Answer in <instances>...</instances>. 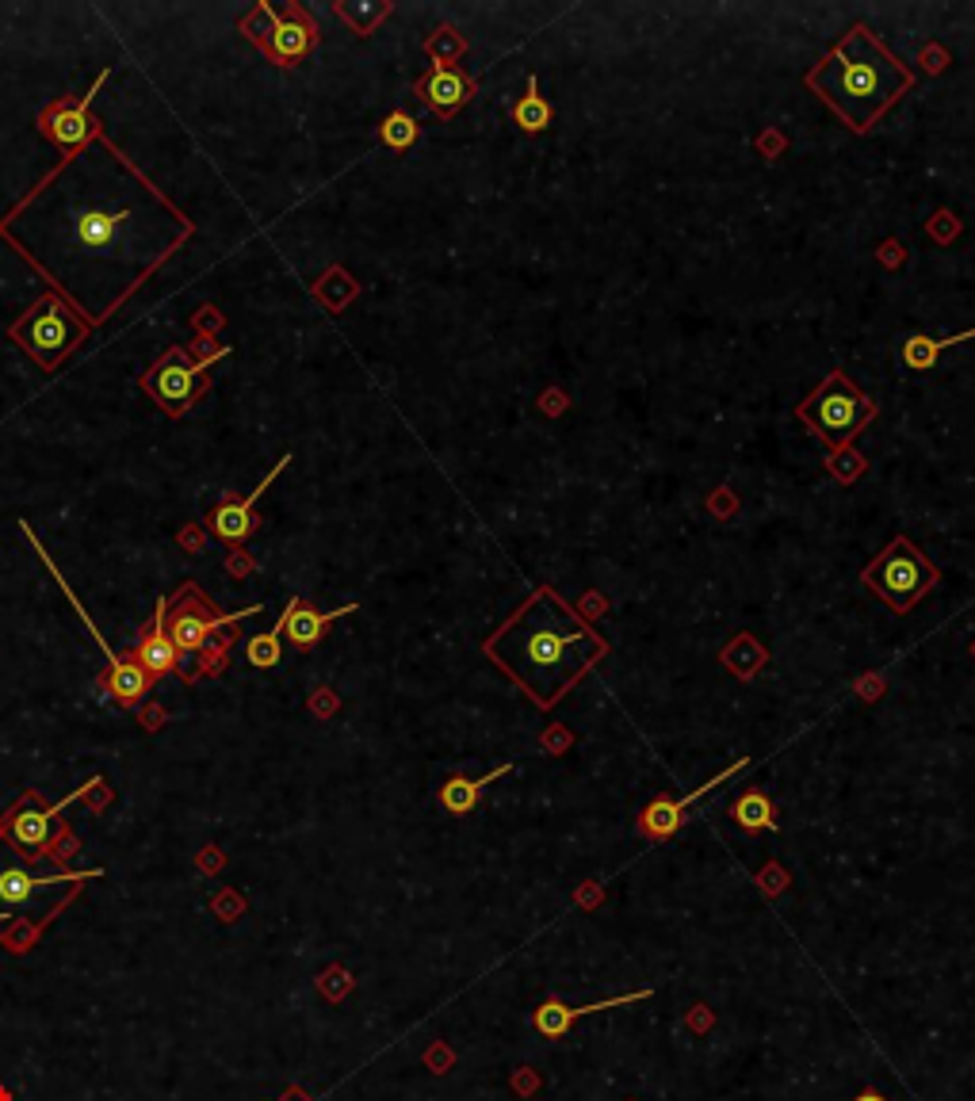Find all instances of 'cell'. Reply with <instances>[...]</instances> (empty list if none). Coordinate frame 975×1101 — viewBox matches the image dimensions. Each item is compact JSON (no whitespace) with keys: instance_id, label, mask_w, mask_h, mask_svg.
Masks as SVG:
<instances>
[{"instance_id":"40","label":"cell","mask_w":975,"mask_h":1101,"mask_svg":"<svg viewBox=\"0 0 975 1101\" xmlns=\"http://www.w3.org/2000/svg\"><path fill=\"white\" fill-rule=\"evenodd\" d=\"M628 1101H635V1098H628Z\"/></svg>"},{"instance_id":"26","label":"cell","mask_w":975,"mask_h":1101,"mask_svg":"<svg viewBox=\"0 0 975 1101\" xmlns=\"http://www.w3.org/2000/svg\"><path fill=\"white\" fill-rule=\"evenodd\" d=\"M333 12H337L360 39H368L371 31L390 16V4H337Z\"/></svg>"},{"instance_id":"14","label":"cell","mask_w":975,"mask_h":1101,"mask_svg":"<svg viewBox=\"0 0 975 1101\" xmlns=\"http://www.w3.org/2000/svg\"><path fill=\"white\" fill-rule=\"evenodd\" d=\"M291 463V455H283L280 463L268 471V475L260 478V486L253 490L249 497H222V505L218 509H211V517H207V524H211V532H215L222 543H245L253 532H257V501L264 497V490L276 482V478L283 475V467Z\"/></svg>"},{"instance_id":"27","label":"cell","mask_w":975,"mask_h":1101,"mask_svg":"<svg viewBox=\"0 0 975 1101\" xmlns=\"http://www.w3.org/2000/svg\"><path fill=\"white\" fill-rule=\"evenodd\" d=\"M425 50L433 54V65H452L467 50V43L459 39V31H455L452 23H444V27H436V35L425 43Z\"/></svg>"},{"instance_id":"10","label":"cell","mask_w":975,"mask_h":1101,"mask_svg":"<svg viewBox=\"0 0 975 1101\" xmlns=\"http://www.w3.org/2000/svg\"><path fill=\"white\" fill-rule=\"evenodd\" d=\"M92 784H96V780H92ZM92 784H85V788H81V792H73V796H65L62 803H54V807H43V803H39V792H27V796H23L20 803L4 815V822H0V838H8L12 849L23 853V857L43 861L46 845H50V834H54V819L62 815L73 799L88 796V792H92Z\"/></svg>"},{"instance_id":"18","label":"cell","mask_w":975,"mask_h":1101,"mask_svg":"<svg viewBox=\"0 0 975 1101\" xmlns=\"http://www.w3.org/2000/svg\"><path fill=\"white\" fill-rule=\"evenodd\" d=\"M348 612H356V605H341L337 612H318L303 597H291V605H287V612L280 616L276 627H280V635L287 643H295L306 654V650H314L322 643L325 627L333 624V620H341V616H348Z\"/></svg>"},{"instance_id":"36","label":"cell","mask_w":975,"mask_h":1101,"mask_svg":"<svg viewBox=\"0 0 975 1101\" xmlns=\"http://www.w3.org/2000/svg\"><path fill=\"white\" fill-rule=\"evenodd\" d=\"M333 708H337V700H333L329 692H318V696H314V712L318 715H329Z\"/></svg>"},{"instance_id":"29","label":"cell","mask_w":975,"mask_h":1101,"mask_svg":"<svg viewBox=\"0 0 975 1101\" xmlns=\"http://www.w3.org/2000/svg\"><path fill=\"white\" fill-rule=\"evenodd\" d=\"M352 987H356V983H352V975H348L341 964H333V968H325V972L318 975V991H322L329 1002H341Z\"/></svg>"},{"instance_id":"6","label":"cell","mask_w":975,"mask_h":1101,"mask_svg":"<svg viewBox=\"0 0 975 1101\" xmlns=\"http://www.w3.org/2000/svg\"><path fill=\"white\" fill-rule=\"evenodd\" d=\"M861 582H865L891 612L907 616L910 608L918 605L933 585L941 582V570H937L907 536H895V540L861 570Z\"/></svg>"},{"instance_id":"28","label":"cell","mask_w":975,"mask_h":1101,"mask_svg":"<svg viewBox=\"0 0 975 1101\" xmlns=\"http://www.w3.org/2000/svg\"><path fill=\"white\" fill-rule=\"evenodd\" d=\"M276 20H280V12L272 8V4H257L245 20H241V35H249L257 46L268 43V35H272V27H276Z\"/></svg>"},{"instance_id":"5","label":"cell","mask_w":975,"mask_h":1101,"mask_svg":"<svg viewBox=\"0 0 975 1101\" xmlns=\"http://www.w3.org/2000/svg\"><path fill=\"white\" fill-rule=\"evenodd\" d=\"M876 413L880 406L845 371H830L796 406V417L807 425V432L823 440L830 452H849V444L876 421Z\"/></svg>"},{"instance_id":"31","label":"cell","mask_w":975,"mask_h":1101,"mask_svg":"<svg viewBox=\"0 0 975 1101\" xmlns=\"http://www.w3.org/2000/svg\"><path fill=\"white\" fill-rule=\"evenodd\" d=\"M425 1067L433 1071V1075H448L455 1067V1052L444 1044V1040H433L429 1044V1052H425Z\"/></svg>"},{"instance_id":"23","label":"cell","mask_w":975,"mask_h":1101,"mask_svg":"<svg viewBox=\"0 0 975 1101\" xmlns=\"http://www.w3.org/2000/svg\"><path fill=\"white\" fill-rule=\"evenodd\" d=\"M719 662L735 673L738 681H750V677L769 662V654H765V647H761L754 635H735L731 647L719 654Z\"/></svg>"},{"instance_id":"33","label":"cell","mask_w":975,"mask_h":1101,"mask_svg":"<svg viewBox=\"0 0 975 1101\" xmlns=\"http://www.w3.org/2000/svg\"><path fill=\"white\" fill-rule=\"evenodd\" d=\"M509 1082H513V1094H520V1098H532V1094H536V1090L543 1086V1079L536 1075V1071H532V1067H517Z\"/></svg>"},{"instance_id":"15","label":"cell","mask_w":975,"mask_h":1101,"mask_svg":"<svg viewBox=\"0 0 975 1101\" xmlns=\"http://www.w3.org/2000/svg\"><path fill=\"white\" fill-rule=\"evenodd\" d=\"M314 46H318V23H314V16L306 8H299V4H287L280 12V20H276V27H272V35H268V43L260 46V50H264V58L272 65H295L303 62L306 54H314Z\"/></svg>"},{"instance_id":"25","label":"cell","mask_w":975,"mask_h":1101,"mask_svg":"<svg viewBox=\"0 0 975 1101\" xmlns=\"http://www.w3.org/2000/svg\"><path fill=\"white\" fill-rule=\"evenodd\" d=\"M379 138H383V146L387 150H410L413 142L421 138V127H417V119L413 115H406V111H390L387 119L379 123Z\"/></svg>"},{"instance_id":"34","label":"cell","mask_w":975,"mask_h":1101,"mask_svg":"<svg viewBox=\"0 0 975 1101\" xmlns=\"http://www.w3.org/2000/svg\"><path fill=\"white\" fill-rule=\"evenodd\" d=\"M574 903L582 910H597L601 903H605V891H601V884H593V880H585L578 891H574Z\"/></svg>"},{"instance_id":"24","label":"cell","mask_w":975,"mask_h":1101,"mask_svg":"<svg viewBox=\"0 0 975 1101\" xmlns=\"http://www.w3.org/2000/svg\"><path fill=\"white\" fill-rule=\"evenodd\" d=\"M280 639H283L280 627L260 631V635H253V639H245V662H249L253 670H276V666L283 662V643Z\"/></svg>"},{"instance_id":"19","label":"cell","mask_w":975,"mask_h":1101,"mask_svg":"<svg viewBox=\"0 0 975 1101\" xmlns=\"http://www.w3.org/2000/svg\"><path fill=\"white\" fill-rule=\"evenodd\" d=\"M513 773V765L505 761V765H498L494 773H486V777H463V773H455V777H448L444 784H440V807L448 811V815H471L478 807V799H482V792L494 784L498 777H509Z\"/></svg>"},{"instance_id":"20","label":"cell","mask_w":975,"mask_h":1101,"mask_svg":"<svg viewBox=\"0 0 975 1101\" xmlns=\"http://www.w3.org/2000/svg\"><path fill=\"white\" fill-rule=\"evenodd\" d=\"M731 819H735L750 838H758V834L777 830V807H773V799L765 796L761 788H746V792L731 803Z\"/></svg>"},{"instance_id":"32","label":"cell","mask_w":975,"mask_h":1101,"mask_svg":"<svg viewBox=\"0 0 975 1101\" xmlns=\"http://www.w3.org/2000/svg\"><path fill=\"white\" fill-rule=\"evenodd\" d=\"M685 1025H689V1033H696V1037H708V1033H712V1025H715V1014L704 1006V1002H696L693 1010L685 1014Z\"/></svg>"},{"instance_id":"8","label":"cell","mask_w":975,"mask_h":1101,"mask_svg":"<svg viewBox=\"0 0 975 1101\" xmlns=\"http://www.w3.org/2000/svg\"><path fill=\"white\" fill-rule=\"evenodd\" d=\"M207 360H192L184 348H165L161 360L146 371L142 387L150 390V398L165 413H188L199 402V394L207 390Z\"/></svg>"},{"instance_id":"9","label":"cell","mask_w":975,"mask_h":1101,"mask_svg":"<svg viewBox=\"0 0 975 1101\" xmlns=\"http://www.w3.org/2000/svg\"><path fill=\"white\" fill-rule=\"evenodd\" d=\"M73 234H77V249L81 257L108 260L119 249V238H127L130 207L108 195H92V199H73Z\"/></svg>"},{"instance_id":"7","label":"cell","mask_w":975,"mask_h":1101,"mask_svg":"<svg viewBox=\"0 0 975 1101\" xmlns=\"http://www.w3.org/2000/svg\"><path fill=\"white\" fill-rule=\"evenodd\" d=\"M8 337L43 371H54V367H62V360L73 348L85 341V322L73 318L62 291H46L43 299L8 329Z\"/></svg>"},{"instance_id":"38","label":"cell","mask_w":975,"mask_h":1101,"mask_svg":"<svg viewBox=\"0 0 975 1101\" xmlns=\"http://www.w3.org/2000/svg\"><path fill=\"white\" fill-rule=\"evenodd\" d=\"M280 1101H314V1098H306L303 1090H295V1086H291V1090H287V1094H283Z\"/></svg>"},{"instance_id":"39","label":"cell","mask_w":975,"mask_h":1101,"mask_svg":"<svg viewBox=\"0 0 975 1101\" xmlns=\"http://www.w3.org/2000/svg\"><path fill=\"white\" fill-rule=\"evenodd\" d=\"M853 1101H888V1098H884V1094H876V1090H861Z\"/></svg>"},{"instance_id":"13","label":"cell","mask_w":975,"mask_h":1101,"mask_svg":"<svg viewBox=\"0 0 975 1101\" xmlns=\"http://www.w3.org/2000/svg\"><path fill=\"white\" fill-rule=\"evenodd\" d=\"M650 987H643V991H628V994H616V998H601V1002H585V1006H566L563 998H555V994H547L540 1006L532 1010V1029L540 1033V1037L547 1040H563L582 1017L589 1014H605V1010H620V1006H631V1002H643V998H650Z\"/></svg>"},{"instance_id":"17","label":"cell","mask_w":975,"mask_h":1101,"mask_svg":"<svg viewBox=\"0 0 975 1101\" xmlns=\"http://www.w3.org/2000/svg\"><path fill=\"white\" fill-rule=\"evenodd\" d=\"M142 670L150 673L153 681L161 677V673H176L180 670V650L173 647V639H169V627H165V597L157 601V608H153V620L142 631H138V643H134V654H130Z\"/></svg>"},{"instance_id":"22","label":"cell","mask_w":975,"mask_h":1101,"mask_svg":"<svg viewBox=\"0 0 975 1101\" xmlns=\"http://www.w3.org/2000/svg\"><path fill=\"white\" fill-rule=\"evenodd\" d=\"M509 115H513V123H517L524 134H543V130L551 127V119H555V108L547 104L540 96V85H536V77H528V88H524V96H520L517 104L509 108Z\"/></svg>"},{"instance_id":"16","label":"cell","mask_w":975,"mask_h":1101,"mask_svg":"<svg viewBox=\"0 0 975 1101\" xmlns=\"http://www.w3.org/2000/svg\"><path fill=\"white\" fill-rule=\"evenodd\" d=\"M413 92H417V100L433 111V115L452 119L455 111L475 96V81H471L467 73H459L455 65H433V69L413 85Z\"/></svg>"},{"instance_id":"3","label":"cell","mask_w":975,"mask_h":1101,"mask_svg":"<svg viewBox=\"0 0 975 1101\" xmlns=\"http://www.w3.org/2000/svg\"><path fill=\"white\" fill-rule=\"evenodd\" d=\"M96 876H100V868L39 876V872H31V864L23 861V853H16L0 838V926L4 922H23V926L43 929L46 922H54L58 910L73 903L81 884L96 880Z\"/></svg>"},{"instance_id":"4","label":"cell","mask_w":975,"mask_h":1101,"mask_svg":"<svg viewBox=\"0 0 975 1101\" xmlns=\"http://www.w3.org/2000/svg\"><path fill=\"white\" fill-rule=\"evenodd\" d=\"M260 612V605L245 608V612H218L195 582H184L173 597H165V627H169V639L173 647L184 654H199V673H218L226 666V654L234 647L230 631L226 627L238 624L241 616H253Z\"/></svg>"},{"instance_id":"37","label":"cell","mask_w":975,"mask_h":1101,"mask_svg":"<svg viewBox=\"0 0 975 1101\" xmlns=\"http://www.w3.org/2000/svg\"><path fill=\"white\" fill-rule=\"evenodd\" d=\"M861 692H865V696H880V692H884V681H865Z\"/></svg>"},{"instance_id":"12","label":"cell","mask_w":975,"mask_h":1101,"mask_svg":"<svg viewBox=\"0 0 975 1101\" xmlns=\"http://www.w3.org/2000/svg\"><path fill=\"white\" fill-rule=\"evenodd\" d=\"M750 765V757H738L735 765H727L719 777L712 780H704L696 792H689V796H681V799H666V796H658V799H650L647 807L635 815V830L647 838V842H666V838H673L681 826H685V811L693 807V803H700V799L708 796L712 788H719L723 780H731L738 773V769H746Z\"/></svg>"},{"instance_id":"35","label":"cell","mask_w":975,"mask_h":1101,"mask_svg":"<svg viewBox=\"0 0 975 1101\" xmlns=\"http://www.w3.org/2000/svg\"><path fill=\"white\" fill-rule=\"evenodd\" d=\"M570 742H574V738H570V731H563V727H551V731H547V738H543V746H547L551 754H559V750H566Z\"/></svg>"},{"instance_id":"21","label":"cell","mask_w":975,"mask_h":1101,"mask_svg":"<svg viewBox=\"0 0 975 1101\" xmlns=\"http://www.w3.org/2000/svg\"><path fill=\"white\" fill-rule=\"evenodd\" d=\"M972 337H975V325L972 329H964V333H953V337H941V341H933L926 333H910L907 341H903V364H907L910 371H930V367L941 360L945 348L964 345V341H972Z\"/></svg>"},{"instance_id":"30","label":"cell","mask_w":975,"mask_h":1101,"mask_svg":"<svg viewBox=\"0 0 975 1101\" xmlns=\"http://www.w3.org/2000/svg\"><path fill=\"white\" fill-rule=\"evenodd\" d=\"M788 884H792V876H788L780 864H765L758 872V887L769 895V899H777L780 891H788Z\"/></svg>"},{"instance_id":"1","label":"cell","mask_w":975,"mask_h":1101,"mask_svg":"<svg viewBox=\"0 0 975 1101\" xmlns=\"http://www.w3.org/2000/svg\"><path fill=\"white\" fill-rule=\"evenodd\" d=\"M482 650L536 708L551 712L574 685H582L585 673L605 662L608 639L551 585H536Z\"/></svg>"},{"instance_id":"2","label":"cell","mask_w":975,"mask_h":1101,"mask_svg":"<svg viewBox=\"0 0 975 1101\" xmlns=\"http://www.w3.org/2000/svg\"><path fill=\"white\" fill-rule=\"evenodd\" d=\"M910 85H914V73L884 50V43L865 23L849 27L842 43H834V50L807 73V88L857 134L876 127L880 115Z\"/></svg>"},{"instance_id":"11","label":"cell","mask_w":975,"mask_h":1101,"mask_svg":"<svg viewBox=\"0 0 975 1101\" xmlns=\"http://www.w3.org/2000/svg\"><path fill=\"white\" fill-rule=\"evenodd\" d=\"M108 77H111V69H104V73L92 81V88H88L85 96L77 100V104H69V100H54V104H46V108L39 111V130H43L58 150H65V153L85 150L88 142L100 134L96 119H88V104H92V96L104 88Z\"/></svg>"}]
</instances>
